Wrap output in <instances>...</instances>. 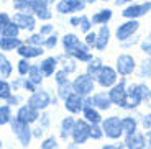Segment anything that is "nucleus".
Here are the masks:
<instances>
[{"label":"nucleus","mask_w":151,"mask_h":149,"mask_svg":"<svg viewBox=\"0 0 151 149\" xmlns=\"http://www.w3.org/2000/svg\"><path fill=\"white\" fill-rule=\"evenodd\" d=\"M150 97V92H148V87L143 84H133L128 90H127V108H135L145 100V98Z\"/></svg>","instance_id":"obj_1"},{"label":"nucleus","mask_w":151,"mask_h":149,"mask_svg":"<svg viewBox=\"0 0 151 149\" xmlns=\"http://www.w3.org/2000/svg\"><path fill=\"white\" fill-rule=\"evenodd\" d=\"M102 131L107 138L110 139H120L123 134V128H122V120L118 116H109V118L102 120Z\"/></svg>","instance_id":"obj_2"},{"label":"nucleus","mask_w":151,"mask_h":149,"mask_svg":"<svg viewBox=\"0 0 151 149\" xmlns=\"http://www.w3.org/2000/svg\"><path fill=\"white\" fill-rule=\"evenodd\" d=\"M10 123H12V131H13V134L17 136V139L20 141V144H22V146H28V144H30L31 138H33L30 126H28L27 123L20 121L18 118H13Z\"/></svg>","instance_id":"obj_3"},{"label":"nucleus","mask_w":151,"mask_h":149,"mask_svg":"<svg viewBox=\"0 0 151 149\" xmlns=\"http://www.w3.org/2000/svg\"><path fill=\"white\" fill-rule=\"evenodd\" d=\"M89 130H91V125L87 123L86 120H77L74 123V128H72V139H74V143L77 146L79 144H86V141L91 136H89Z\"/></svg>","instance_id":"obj_4"},{"label":"nucleus","mask_w":151,"mask_h":149,"mask_svg":"<svg viewBox=\"0 0 151 149\" xmlns=\"http://www.w3.org/2000/svg\"><path fill=\"white\" fill-rule=\"evenodd\" d=\"M72 90H74V93L79 95V97L89 95V93L94 90V80H92V77L89 74L79 75V77L74 80V84H72Z\"/></svg>","instance_id":"obj_5"},{"label":"nucleus","mask_w":151,"mask_h":149,"mask_svg":"<svg viewBox=\"0 0 151 149\" xmlns=\"http://www.w3.org/2000/svg\"><path fill=\"white\" fill-rule=\"evenodd\" d=\"M109 98L112 103L118 105L122 108H127V90H125V80H120L118 85H115L109 93Z\"/></svg>","instance_id":"obj_6"},{"label":"nucleus","mask_w":151,"mask_h":149,"mask_svg":"<svg viewBox=\"0 0 151 149\" xmlns=\"http://www.w3.org/2000/svg\"><path fill=\"white\" fill-rule=\"evenodd\" d=\"M97 80L102 87H112L117 80V72L109 66H102V69L97 74Z\"/></svg>","instance_id":"obj_7"},{"label":"nucleus","mask_w":151,"mask_h":149,"mask_svg":"<svg viewBox=\"0 0 151 149\" xmlns=\"http://www.w3.org/2000/svg\"><path fill=\"white\" fill-rule=\"evenodd\" d=\"M133 69H135V59H133L132 56H128V54H122V56H118V59H117V71H118V74L128 75V74L133 72Z\"/></svg>","instance_id":"obj_8"},{"label":"nucleus","mask_w":151,"mask_h":149,"mask_svg":"<svg viewBox=\"0 0 151 149\" xmlns=\"http://www.w3.org/2000/svg\"><path fill=\"white\" fill-rule=\"evenodd\" d=\"M49 103H51V98H49V95L46 92H43V90L41 92H35L30 97V100H28V105L33 107L35 110H43V108H46Z\"/></svg>","instance_id":"obj_9"},{"label":"nucleus","mask_w":151,"mask_h":149,"mask_svg":"<svg viewBox=\"0 0 151 149\" xmlns=\"http://www.w3.org/2000/svg\"><path fill=\"white\" fill-rule=\"evenodd\" d=\"M150 10H151V2H146V4H141V5H132V7H128V8L123 10V16L133 20V18H138V16L146 15Z\"/></svg>","instance_id":"obj_10"},{"label":"nucleus","mask_w":151,"mask_h":149,"mask_svg":"<svg viewBox=\"0 0 151 149\" xmlns=\"http://www.w3.org/2000/svg\"><path fill=\"white\" fill-rule=\"evenodd\" d=\"M138 26H140V23L136 21V20H130V21L123 23V25H120L117 28V38L120 41H123V39L130 38L136 30H138Z\"/></svg>","instance_id":"obj_11"},{"label":"nucleus","mask_w":151,"mask_h":149,"mask_svg":"<svg viewBox=\"0 0 151 149\" xmlns=\"http://www.w3.org/2000/svg\"><path fill=\"white\" fill-rule=\"evenodd\" d=\"M38 110H35L33 107H30V105H25V107H22L18 110V113H17V118L20 120V121H23V123H33V121H36L38 120Z\"/></svg>","instance_id":"obj_12"},{"label":"nucleus","mask_w":151,"mask_h":149,"mask_svg":"<svg viewBox=\"0 0 151 149\" xmlns=\"http://www.w3.org/2000/svg\"><path fill=\"white\" fill-rule=\"evenodd\" d=\"M125 148L127 149H146V138H145V134L135 133L132 136H127Z\"/></svg>","instance_id":"obj_13"},{"label":"nucleus","mask_w":151,"mask_h":149,"mask_svg":"<svg viewBox=\"0 0 151 149\" xmlns=\"http://www.w3.org/2000/svg\"><path fill=\"white\" fill-rule=\"evenodd\" d=\"M84 8V2L82 0H63L58 4V11L61 13H71L76 10H82Z\"/></svg>","instance_id":"obj_14"},{"label":"nucleus","mask_w":151,"mask_h":149,"mask_svg":"<svg viewBox=\"0 0 151 149\" xmlns=\"http://www.w3.org/2000/svg\"><path fill=\"white\" fill-rule=\"evenodd\" d=\"M66 108H68L71 113H79L84 110V100L82 97H79V95H76V93H71L68 98H66Z\"/></svg>","instance_id":"obj_15"},{"label":"nucleus","mask_w":151,"mask_h":149,"mask_svg":"<svg viewBox=\"0 0 151 149\" xmlns=\"http://www.w3.org/2000/svg\"><path fill=\"white\" fill-rule=\"evenodd\" d=\"M89 102H91V107H94L95 110H109L110 105H112V102H110L109 95H105V93H95L92 98H89Z\"/></svg>","instance_id":"obj_16"},{"label":"nucleus","mask_w":151,"mask_h":149,"mask_svg":"<svg viewBox=\"0 0 151 149\" xmlns=\"http://www.w3.org/2000/svg\"><path fill=\"white\" fill-rule=\"evenodd\" d=\"M13 25H17L18 28H25V30H33L35 28V18L27 13H17L13 16Z\"/></svg>","instance_id":"obj_17"},{"label":"nucleus","mask_w":151,"mask_h":149,"mask_svg":"<svg viewBox=\"0 0 151 149\" xmlns=\"http://www.w3.org/2000/svg\"><path fill=\"white\" fill-rule=\"evenodd\" d=\"M82 112H84V120H86L89 125H100L102 123V116H100V113H99L94 107L87 105V107H84Z\"/></svg>","instance_id":"obj_18"},{"label":"nucleus","mask_w":151,"mask_h":149,"mask_svg":"<svg viewBox=\"0 0 151 149\" xmlns=\"http://www.w3.org/2000/svg\"><path fill=\"white\" fill-rule=\"evenodd\" d=\"M48 2L49 0H33V5H31V8L36 11V15L43 20L51 18V13L48 11Z\"/></svg>","instance_id":"obj_19"},{"label":"nucleus","mask_w":151,"mask_h":149,"mask_svg":"<svg viewBox=\"0 0 151 149\" xmlns=\"http://www.w3.org/2000/svg\"><path fill=\"white\" fill-rule=\"evenodd\" d=\"M109 38H110V30L107 25H102L100 26V31L97 34V41H95V48L97 49H105L107 44H109Z\"/></svg>","instance_id":"obj_20"},{"label":"nucleus","mask_w":151,"mask_h":149,"mask_svg":"<svg viewBox=\"0 0 151 149\" xmlns=\"http://www.w3.org/2000/svg\"><path fill=\"white\" fill-rule=\"evenodd\" d=\"M76 120L72 116H66L63 121H61V138L63 139H68L69 134L72 133V128H74Z\"/></svg>","instance_id":"obj_21"},{"label":"nucleus","mask_w":151,"mask_h":149,"mask_svg":"<svg viewBox=\"0 0 151 149\" xmlns=\"http://www.w3.org/2000/svg\"><path fill=\"white\" fill-rule=\"evenodd\" d=\"M63 43H64V49L68 52L76 51V49L82 44V43L79 41V38L76 36V34H66V36L63 38Z\"/></svg>","instance_id":"obj_22"},{"label":"nucleus","mask_w":151,"mask_h":149,"mask_svg":"<svg viewBox=\"0 0 151 149\" xmlns=\"http://www.w3.org/2000/svg\"><path fill=\"white\" fill-rule=\"evenodd\" d=\"M122 128H123V133L127 134V136H132V134L136 133L138 123H136L135 118H132V116H127V118L122 120Z\"/></svg>","instance_id":"obj_23"},{"label":"nucleus","mask_w":151,"mask_h":149,"mask_svg":"<svg viewBox=\"0 0 151 149\" xmlns=\"http://www.w3.org/2000/svg\"><path fill=\"white\" fill-rule=\"evenodd\" d=\"M18 52L25 57H36L43 54V49L40 46H20Z\"/></svg>","instance_id":"obj_24"},{"label":"nucleus","mask_w":151,"mask_h":149,"mask_svg":"<svg viewBox=\"0 0 151 149\" xmlns=\"http://www.w3.org/2000/svg\"><path fill=\"white\" fill-rule=\"evenodd\" d=\"M71 54L76 56L79 61H84V62H91L92 61V54L89 52V48H87L86 44H81L79 48L76 49V51H72Z\"/></svg>","instance_id":"obj_25"},{"label":"nucleus","mask_w":151,"mask_h":149,"mask_svg":"<svg viewBox=\"0 0 151 149\" xmlns=\"http://www.w3.org/2000/svg\"><path fill=\"white\" fill-rule=\"evenodd\" d=\"M22 43L20 39L17 38H0V48L4 51H8V49H13V48H20Z\"/></svg>","instance_id":"obj_26"},{"label":"nucleus","mask_w":151,"mask_h":149,"mask_svg":"<svg viewBox=\"0 0 151 149\" xmlns=\"http://www.w3.org/2000/svg\"><path fill=\"white\" fill-rule=\"evenodd\" d=\"M40 69H41V72L45 75H51L54 72V69H56V59H54V57H48V59H45L41 62V66H40Z\"/></svg>","instance_id":"obj_27"},{"label":"nucleus","mask_w":151,"mask_h":149,"mask_svg":"<svg viewBox=\"0 0 151 149\" xmlns=\"http://www.w3.org/2000/svg\"><path fill=\"white\" fill-rule=\"evenodd\" d=\"M110 18H112V10L105 8V10L97 11V13L92 16V21H94V23H102V25H105V23L109 21Z\"/></svg>","instance_id":"obj_28"},{"label":"nucleus","mask_w":151,"mask_h":149,"mask_svg":"<svg viewBox=\"0 0 151 149\" xmlns=\"http://www.w3.org/2000/svg\"><path fill=\"white\" fill-rule=\"evenodd\" d=\"M12 72V66L7 59H5L4 54H0V77H8Z\"/></svg>","instance_id":"obj_29"},{"label":"nucleus","mask_w":151,"mask_h":149,"mask_svg":"<svg viewBox=\"0 0 151 149\" xmlns=\"http://www.w3.org/2000/svg\"><path fill=\"white\" fill-rule=\"evenodd\" d=\"M12 121V113H10V107L4 105V107H0V126L2 125H7Z\"/></svg>","instance_id":"obj_30"},{"label":"nucleus","mask_w":151,"mask_h":149,"mask_svg":"<svg viewBox=\"0 0 151 149\" xmlns=\"http://www.w3.org/2000/svg\"><path fill=\"white\" fill-rule=\"evenodd\" d=\"M58 84H59V97L66 100V98L71 95V84H69L68 79L63 80V82H58Z\"/></svg>","instance_id":"obj_31"},{"label":"nucleus","mask_w":151,"mask_h":149,"mask_svg":"<svg viewBox=\"0 0 151 149\" xmlns=\"http://www.w3.org/2000/svg\"><path fill=\"white\" fill-rule=\"evenodd\" d=\"M102 69V64H100V59H92L91 64H89V75L92 74V79L97 77L99 71Z\"/></svg>","instance_id":"obj_32"},{"label":"nucleus","mask_w":151,"mask_h":149,"mask_svg":"<svg viewBox=\"0 0 151 149\" xmlns=\"http://www.w3.org/2000/svg\"><path fill=\"white\" fill-rule=\"evenodd\" d=\"M30 79L33 84H40L41 82V72H40V67L38 66H31L30 67Z\"/></svg>","instance_id":"obj_33"},{"label":"nucleus","mask_w":151,"mask_h":149,"mask_svg":"<svg viewBox=\"0 0 151 149\" xmlns=\"http://www.w3.org/2000/svg\"><path fill=\"white\" fill-rule=\"evenodd\" d=\"M89 136L92 139H100L104 136V131H102V126L99 125H91V130H89Z\"/></svg>","instance_id":"obj_34"},{"label":"nucleus","mask_w":151,"mask_h":149,"mask_svg":"<svg viewBox=\"0 0 151 149\" xmlns=\"http://www.w3.org/2000/svg\"><path fill=\"white\" fill-rule=\"evenodd\" d=\"M41 149H59L56 138H54V136H49V138H46L45 141L41 143Z\"/></svg>","instance_id":"obj_35"},{"label":"nucleus","mask_w":151,"mask_h":149,"mask_svg":"<svg viewBox=\"0 0 151 149\" xmlns=\"http://www.w3.org/2000/svg\"><path fill=\"white\" fill-rule=\"evenodd\" d=\"M2 33H4L5 38H17V34H18V26L10 23V25H7V28H5Z\"/></svg>","instance_id":"obj_36"},{"label":"nucleus","mask_w":151,"mask_h":149,"mask_svg":"<svg viewBox=\"0 0 151 149\" xmlns=\"http://www.w3.org/2000/svg\"><path fill=\"white\" fill-rule=\"evenodd\" d=\"M10 97H12L10 95V85L2 80V82H0V98H2V100H8Z\"/></svg>","instance_id":"obj_37"},{"label":"nucleus","mask_w":151,"mask_h":149,"mask_svg":"<svg viewBox=\"0 0 151 149\" xmlns=\"http://www.w3.org/2000/svg\"><path fill=\"white\" fill-rule=\"evenodd\" d=\"M13 4L18 10H23V8H28L33 5V0H13Z\"/></svg>","instance_id":"obj_38"},{"label":"nucleus","mask_w":151,"mask_h":149,"mask_svg":"<svg viewBox=\"0 0 151 149\" xmlns=\"http://www.w3.org/2000/svg\"><path fill=\"white\" fill-rule=\"evenodd\" d=\"M79 25H81V30L86 31V33H89V30H91V21H89L87 16H81V18H79Z\"/></svg>","instance_id":"obj_39"},{"label":"nucleus","mask_w":151,"mask_h":149,"mask_svg":"<svg viewBox=\"0 0 151 149\" xmlns=\"http://www.w3.org/2000/svg\"><path fill=\"white\" fill-rule=\"evenodd\" d=\"M140 75L141 77H150L151 75V62H143L140 69Z\"/></svg>","instance_id":"obj_40"},{"label":"nucleus","mask_w":151,"mask_h":149,"mask_svg":"<svg viewBox=\"0 0 151 149\" xmlns=\"http://www.w3.org/2000/svg\"><path fill=\"white\" fill-rule=\"evenodd\" d=\"M7 25H10V18L7 13H0V31H4L7 28Z\"/></svg>","instance_id":"obj_41"},{"label":"nucleus","mask_w":151,"mask_h":149,"mask_svg":"<svg viewBox=\"0 0 151 149\" xmlns=\"http://www.w3.org/2000/svg\"><path fill=\"white\" fill-rule=\"evenodd\" d=\"M18 71H20V74H22V75H25L27 72H30V64H28L27 61H20Z\"/></svg>","instance_id":"obj_42"},{"label":"nucleus","mask_w":151,"mask_h":149,"mask_svg":"<svg viewBox=\"0 0 151 149\" xmlns=\"http://www.w3.org/2000/svg\"><path fill=\"white\" fill-rule=\"evenodd\" d=\"M95 41H97V34H95V33H87V36H86L87 46H94Z\"/></svg>","instance_id":"obj_43"},{"label":"nucleus","mask_w":151,"mask_h":149,"mask_svg":"<svg viewBox=\"0 0 151 149\" xmlns=\"http://www.w3.org/2000/svg\"><path fill=\"white\" fill-rule=\"evenodd\" d=\"M76 69V64L72 62L71 59H64V72L68 74V72H72Z\"/></svg>","instance_id":"obj_44"},{"label":"nucleus","mask_w":151,"mask_h":149,"mask_svg":"<svg viewBox=\"0 0 151 149\" xmlns=\"http://www.w3.org/2000/svg\"><path fill=\"white\" fill-rule=\"evenodd\" d=\"M141 123H143V128H145V130H148V131L151 130V113H148L146 116H143Z\"/></svg>","instance_id":"obj_45"},{"label":"nucleus","mask_w":151,"mask_h":149,"mask_svg":"<svg viewBox=\"0 0 151 149\" xmlns=\"http://www.w3.org/2000/svg\"><path fill=\"white\" fill-rule=\"evenodd\" d=\"M141 48H143V51H145V52H151V34H150V36H148L146 39L143 41Z\"/></svg>","instance_id":"obj_46"},{"label":"nucleus","mask_w":151,"mask_h":149,"mask_svg":"<svg viewBox=\"0 0 151 149\" xmlns=\"http://www.w3.org/2000/svg\"><path fill=\"white\" fill-rule=\"evenodd\" d=\"M102 149H123L122 144H104Z\"/></svg>","instance_id":"obj_47"},{"label":"nucleus","mask_w":151,"mask_h":149,"mask_svg":"<svg viewBox=\"0 0 151 149\" xmlns=\"http://www.w3.org/2000/svg\"><path fill=\"white\" fill-rule=\"evenodd\" d=\"M56 43H58L56 36H51L48 41H46V46H48V48H53V46H56Z\"/></svg>","instance_id":"obj_48"},{"label":"nucleus","mask_w":151,"mask_h":149,"mask_svg":"<svg viewBox=\"0 0 151 149\" xmlns=\"http://www.w3.org/2000/svg\"><path fill=\"white\" fill-rule=\"evenodd\" d=\"M31 134H33L35 138H41L43 136V128H35V131H31Z\"/></svg>","instance_id":"obj_49"},{"label":"nucleus","mask_w":151,"mask_h":149,"mask_svg":"<svg viewBox=\"0 0 151 149\" xmlns=\"http://www.w3.org/2000/svg\"><path fill=\"white\" fill-rule=\"evenodd\" d=\"M31 43H43V38L40 36V34H33V36L30 38Z\"/></svg>","instance_id":"obj_50"},{"label":"nucleus","mask_w":151,"mask_h":149,"mask_svg":"<svg viewBox=\"0 0 151 149\" xmlns=\"http://www.w3.org/2000/svg\"><path fill=\"white\" fill-rule=\"evenodd\" d=\"M145 138H146V149H151V130L146 133V136H145Z\"/></svg>","instance_id":"obj_51"},{"label":"nucleus","mask_w":151,"mask_h":149,"mask_svg":"<svg viewBox=\"0 0 151 149\" xmlns=\"http://www.w3.org/2000/svg\"><path fill=\"white\" fill-rule=\"evenodd\" d=\"M23 85H25V89H28V90H35L33 82H31V80H25V84H23Z\"/></svg>","instance_id":"obj_52"},{"label":"nucleus","mask_w":151,"mask_h":149,"mask_svg":"<svg viewBox=\"0 0 151 149\" xmlns=\"http://www.w3.org/2000/svg\"><path fill=\"white\" fill-rule=\"evenodd\" d=\"M49 31H53V26H51V25H48V26H43V28H41V34H45V33H49Z\"/></svg>","instance_id":"obj_53"},{"label":"nucleus","mask_w":151,"mask_h":149,"mask_svg":"<svg viewBox=\"0 0 151 149\" xmlns=\"http://www.w3.org/2000/svg\"><path fill=\"white\" fill-rule=\"evenodd\" d=\"M8 100H10V103H12V105H15L17 102H20V97H10Z\"/></svg>","instance_id":"obj_54"},{"label":"nucleus","mask_w":151,"mask_h":149,"mask_svg":"<svg viewBox=\"0 0 151 149\" xmlns=\"http://www.w3.org/2000/svg\"><path fill=\"white\" fill-rule=\"evenodd\" d=\"M71 23H72V25H79V18H77V16L71 18Z\"/></svg>","instance_id":"obj_55"},{"label":"nucleus","mask_w":151,"mask_h":149,"mask_svg":"<svg viewBox=\"0 0 151 149\" xmlns=\"http://www.w3.org/2000/svg\"><path fill=\"white\" fill-rule=\"evenodd\" d=\"M125 2H130V0H117L115 4H117V5H122V4H125Z\"/></svg>","instance_id":"obj_56"},{"label":"nucleus","mask_w":151,"mask_h":149,"mask_svg":"<svg viewBox=\"0 0 151 149\" xmlns=\"http://www.w3.org/2000/svg\"><path fill=\"white\" fill-rule=\"evenodd\" d=\"M87 2H89V4H92V2H95V0H87Z\"/></svg>","instance_id":"obj_57"},{"label":"nucleus","mask_w":151,"mask_h":149,"mask_svg":"<svg viewBox=\"0 0 151 149\" xmlns=\"http://www.w3.org/2000/svg\"><path fill=\"white\" fill-rule=\"evenodd\" d=\"M0 149H2V141H0Z\"/></svg>","instance_id":"obj_58"},{"label":"nucleus","mask_w":151,"mask_h":149,"mask_svg":"<svg viewBox=\"0 0 151 149\" xmlns=\"http://www.w3.org/2000/svg\"><path fill=\"white\" fill-rule=\"evenodd\" d=\"M150 98H151V93H150Z\"/></svg>","instance_id":"obj_59"},{"label":"nucleus","mask_w":151,"mask_h":149,"mask_svg":"<svg viewBox=\"0 0 151 149\" xmlns=\"http://www.w3.org/2000/svg\"><path fill=\"white\" fill-rule=\"evenodd\" d=\"M104 2H107V0H104Z\"/></svg>","instance_id":"obj_60"},{"label":"nucleus","mask_w":151,"mask_h":149,"mask_svg":"<svg viewBox=\"0 0 151 149\" xmlns=\"http://www.w3.org/2000/svg\"><path fill=\"white\" fill-rule=\"evenodd\" d=\"M150 54H151V52H150Z\"/></svg>","instance_id":"obj_61"}]
</instances>
